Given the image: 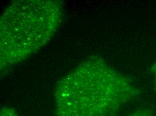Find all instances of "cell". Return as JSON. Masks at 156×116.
<instances>
[{"mask_svg":"<svg viewBox=\"0 0 156 116\" xmlns=\"http://www.w3.org/2000/svg\"><path fill=\"white\" fill-rule=\"evenodd\" d=\"M1 116H18L14 109L8 107H3L1 110Z\"/></svg>","mask_w":156,"mask_h":116,"instance_id":"4","label":"cell"},{"mask_svg":"<svg viewBox=\"0 0 156 116\" xmlns=\"http://www.w3.org/2000/svg\"><path fill=\"white\" fill-rule=\"evenodd\" d=\"M139 90L129 77L98 56L65 76L55 89L56 116H115Z\"/></svg>","mask_w":156,"mask_h":116,"instance_id":"1","label":"cell"},{"mask_svg":"<svg viewBox=\"0 0 156 116\" xmlns=\"http://www.w3.org/2000/svg\"><path fill=\"white\" fill-rule=\"evenodd\" d=\"M62 15L58 1L22 0L9 5L0 22L1 69L21 62L47 44Z\"/></svg>","mask_w":156,"mask_h":116,"instance_id":"2","label":"cell"},{"mask_svg":"<svg viewBox=\"0 0 156 116\" xmlns=\"http://www.w3.org/2000/svg\"><path fill=\"white\" fill-rule=\"evenodd\" d=\"M152 72H153V73H154L155 83H156V63L152 67Z\"/></svg>","mask_w":156,"mask_h":116,"instance_id":"5","label":"cell"},{"mask_svg":"<svg viewBox=\"0 0 156 116\" xmlns=\"http://www.w3.org/2000/svg\"><path fill=\"white\" fill-rule=\"evenodd\" d=\"M129 116H154L150 109H141L136 110L133 113Z\"/></svg>","mask_w":156,"mask_h":116,"instance_id":"3","label":"cell"}]
</instances>
